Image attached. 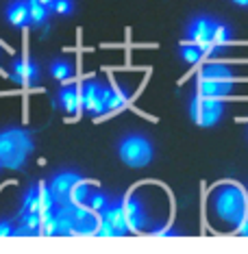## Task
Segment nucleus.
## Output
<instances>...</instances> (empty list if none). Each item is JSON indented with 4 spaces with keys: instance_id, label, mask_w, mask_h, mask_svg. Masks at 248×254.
<instances>
[{
    "instance_id": "f257e3e1",
    "label": "nucleus",
    "mask_w": 248,
    "mask_h": 254,
    "mask_svg": "<svg viewBox=\"0 0 248 254\" xmlns=\"http://www.w3.org/2000/svg\"><path fill=\"white\" fill-rule=\"evenodd\" d=\"M189 42L196 44L205 55L213 50H222L231 42V28L220 20L211 18H196L187 28Z\"/></svg>"
},
{
    "instance_id": "f03ea898",
    "label": "nucleus",
    "mask_w": 248,
    "mask_h": 254,
    "mask_svg": "<svg viewBox=\"0 0 248 254\" xmlns=\"http://www.w3.org/2000/svg\"><path fill=\"white\" fill-rule=\"evenodd\" d=\"M235 85H238V76L224 63H209L200 70L198 78H196V91L200 96H229L235 89Z\"/></svg>"
},
{
    "instance_id": "7ed1b4c3",
    "label": "nucleus",
    "mask_w": 248,
    "mask_h": 254,
    "mask_svg": "<svg viewBox=\"0 0 248 254\" xmlns=\"http://www.w3.org/2000/svg\"><path fill=\"white\" fill-rule=\"evenodd\" d=\"M213 211L222 222L238 226L248 213V198L238 185H224L213 195Z\"/></svg>"
},
{
    "instance_id": "20e7f679",
    "label": "nucleus",
    "mask_w": 248,
    "mask_h": 254,
    "mask_svg": "<svg viewBox=\"0 0 248 254\" xmlns=\"http://www.w3.org/2000/svg\"><path fill=\"white\" fill-rule=\"evenodd\" d=\"M31 152V137L24 130L0 132V163L9 170H18Z\"/></svg>"
},
{
    "instance_id": "39448f33",
    "label": "nucleus",
    "mask_w": 248,
    "mask_h": 254,
    "mask_svg": "<svg viewBox=\"0 0 248 254\" xmlns=\"http://www.w3.org/2000/svg\"><path fill=\"white\" fill-rule=\"evenodd\" d=\"M120 159L131 167H144L153 159V146L146 137L142 135H129L120 143Z\"/></svg>"
},
{
    "instance_id": "423d86ee",
    "label": "nucleus",
    "mask_w": 248,
    "mask_h": 254,
    "mask_svg": "<svg viewBox=\"0 0 248 254\" xmlns=\"http://www.w3.org/2000/svg\"><path fill=\"white\" fill-rule=\"evenodd\" d=\"M192 120L198 126H213L220 122L222 113H224V102L220 98H213V96H196L192 100Z\"/></svg>"
},
{
    "instance_id": "0eeeda50",
    "label": "nucleus",
    "mask_w": 248,
    "mask_h": 254,
    "mask_svg": "<svg viewBox=\"0 0 248 254\" xmlns=\"http://www.w3.org/2000/svg\"><path fill=\"white\" fill-rule=\"evenodd\" d=\"M55 198L50 193V189L46 185H37L35 189L26 193L24 198V211L26 213H37V215H44V213L55 211Z\"/></svg>"
},
{
    "instance_id": "6e6552de",
    "label": "nucleus",
    "mask_w": 248,
    "mask_h": 254,
    "mask_svg": "<svg viewBox=\"0 0 248 254\" xmlns=\"http://www.w3.org/2000/svg\"><path fill=\"white\" fill-rule=\"evenodd\" d=\"M79 174H74V172H63V174H57L53 178V183H50V193H53V198L57 204H68V195H70L74 183L79 181Z\"/></svg>"
},
{
    "instance_id": "1a4fd4ad",
    "label": "nucleus",
    "mask_w": 248,
    "mask_h": 254,
    "mask_svg": "<svg viewBox=\"0 0 248 254\" xmlns=\"http://www.w3.org/2000/svg\"><path fill=\"white\" fill-rule=\"evenodd\" d=\"M107 89L109 87H102L98 83H89L83 91V107L87 109L89 113H105V100H107Z\"/></svg>"
},
{
    "instance_id": "9d476101",
    "label": "nucleus",
    "mask_w": 248,
    "mask_h": 254,
    "mask_svg": "<svg viewBox=\"0 0 248 254\" xmlns=\"http://www.w3.org/2000/svg\"><path fill=\"white\" fill-rule=\"evenodd\" d=\"M120 206H122L124 219H126V224H129V230H142L144 224H146V211H144V206L140 202L135 198H129Z\"/></svg>"
},
{
    "instance_id": "9b49d317",
    "label": "nucleus",
    "mask_w": 248,
    "mask_h": 254,
    "mask_svg": "<svg viewBox=\"0 0 248 254\" xmlns=\"http://www.w3.org/2000/svg\"><path fill=\"white\" fill-rule=\"evenodd\" d=\"M105 222L109 224V226L113 228V233L115 237H122L129 233V224H126V219H124V213H122V206L120 204H109L102 213H98Z\"/></svg>"
},
{
    "instance_id": "f8f14e48",
    "label": "nucleus",
    "mask_w": 248,
    "mask_h": 254,
    "mask_svg": "<svg viewBox=\"0 0 248 254\" xmlns=\"http://www.w3.org/2000/svg\"><path fill=\"white\" fill-rule=\"evenodd\" d=\"M11 78L20 85H33L37 80V65L31 61H13Z\"/></svg>"
},
{
    "instance_id": "ddd939ff",
    "label": "nucleus",
    "mask_w": 248,
    "mask_h": 254,
    "mask_svg": "<svg viewBox=\"0 0 248 254\" xmlns=\"http://www.w3.org/2000/svg\"><path fill=\"white\" fill-rule=\"evenodd\" d=\"M7 20L13 26H26L31 24V15H28V0H15L7 9Z\"/></svg>"
},
{
    "instance_id": "4468645a",
    "label": "nucleus",
    "mask_w": 248,
    "mask_h": 254,
    "mask_svg": "<svg viewBox=\"0 0 248 254\" xmlns=\"http://www.w3.org/2000/svg\"><path fill=\"white\" fill-rule=\"evenodd\" d=\"M39 224H42V217H39L37 213H26L24 211V217H22L20 226L15 228V235H22V237L39 235Z\"/></svg>"
},
{
    "instance_id": "2eb2a0df",
    "label": "nucleus",
    "mask_w": 248,
    "mask_h": 254,
    "mask_svg": "<svg viewBox=\"0 0 248 254\" xmlns=\"http://www.w3.org/2000/svg\"><path fill=\"white\" fill-rule=\"evenodd\" d=\"M59 100H61V107L66 109L68 113H77L79 109L83 107V96H81L77 89H72V87L70 89H63Z\"/></svg>"
},
{
    "instance_id": "dca6fc26",
    "label": "nucleus",
    "mask_w": 248,
    "mask_h": 254,
    "mask_svg": "<svg viewBox=\"0 0 248 254\" xmlns=\"http://www.w3.org/2000/svg\"><path fill=\"white\" fill-rule=\"evenodd\" d=\"M89 185L83 181V178H79L77 183H74L70 195H68V204H85L89 198Z\"/></svg>"
},
{
    "instance_id": "f3484780",
    "label": "nucleus",
    "mask_w": 248,
    "mask_h": 254,
    "mask_svg": "<svg viewBox=\"0 0 248 254\" xmlns=\"http://www.w3.org/2000/svg\"><path fill=\"white\" fill-rule=\"evenodd\" d=\"M126 102H129V96L124 91L115 89V87H109L107 89V100H105V111H118L122 109Z\"/></svg>"
},
{
    "instance_id": "a211bd4d",
    "label": "nucleus",
    "mask_w": 248,
    "mask_h": 254,
    "mask_svg": "<svg viewBox=\"0 0 248 254\" xmlns=\"http://www.w3.org/2000/svg\"><path fill=\"white\" fill-rule=\"evenodd\" d=\"M48 11L44 4H39L37 0H28V15H31V24L35 26H42L46 24V20H48Z\"/></svg>"
},
{
    "instance_id": "6ab92c4d",
    "label": "nucleus",
    "mask_w": 248,
    "mask_h": 254,
    "mask_svg": "<svg viewBox=\"0 0 248 254\" xmlns=\"http://www.w3.org/2000/svg\"><path fill=\"white\" fill-rule=\"evenodd\" d=\"M181 57H183V61H187V63H198L205 57V53L196 44L189 42L185 46H181Z\"/></svg>"
},
{
    "instance_id": "aec40b11",
    "label": "nucleus",
    "mask_w": 248,
    "mask_h": 254,
    "mask_svg": "<svg viewBox=\"0 0 248 254\" xmlns=\"http://www.w3.org/2000/svg\"><path fill=\"white\" fill-rule=\"evenodd\" d=\"M85 204H87L89 209H94L96 213H102L109 204H111V202H109V198H107L105 193L94 191V193H89V198H87V202H85Z\"/></svg>"
},
{
    "instance_id": "412c9836",
    "label": "nucleus",
    "mask_w": 248,
    "mask_h": 254,
    "mask_svg": "<svg viewBox=\"0 0 248 254\" xmlns=\"http://www.w3.org/2000/svg\"><path fill=\"white\" fill-rule=\"evenodd\" d=\"M53 76L59 78V80H68V78L72 76V67L68 65L66 61H57L55 65H53Z\"/></svg>"
},
{
    "instance_id": "4be33fe9",
    "label": "nucleus",
    "mask_w": 248,
    "mask_h": 254,
    "mask_svg": "<svg viewBox=\"0 0 248 254\" xmlns=\"http://www.w3.org/2000/svg\"><path fill=\"white\" fill-rule=\"evenodd\" d=\"M53 9L57 11V13H61V15H68V13H72V2L70 0H57Z\"/></svg>"
},
{
    "instance_id": "5701e85b",
    "label": "nucleus",
    "mask_w": 248,
    "mask_h": 254,
    "mask_svg": "<svg viewBox=\"0 0 248 254\" xmlns=\"http://www.w3.org/2000/svg\"><path fill=\"white\" fill-rule=\"evenodd\" d=\"M15 233V228H11L7 222H0V239H2V237H11Z\"/></svg>"
},
{
    "instance_id": "b1692460",
    "label": "nucleus",
    "mask_w": 248,
    "mask_h": 254,
    "mask_svg": "<svg viewBox=\"0 0 248 254\" xmlns=\"http://www.w3.org/2000/svg\"><path fill=\"white\" fill-rule=\"evenodd\" d=\"M240 235L248 237V213H246V217L242 219V224H240Z\"/></svg>"
},
{
    "instance_id": "393cba45",
    "label": "nucleus",
    "mask_w": 248,
    "mask_h": 254,
    "mask_svg": "<svg viewBox=\"0 0 248 254\" xmlns=\"http://www.w3.org/2000/svg\"><path fill=\"white\" fill-rule=\"evenodd\" d=\"M37 2H39V4H44V7H46V9H53V7H55V2H57V0H37Z\"/></svg>"
},
{
    "instance_id": "a878e982",
    "label": "nucleus",
    "mask_w": 248,
    "mask_h": 254,
    "mask_svg": "<svg viewBox=\"0 0 248 254\" xmlns=\"http://www.w3.org/2000/svg\"><path fill=\"white\" fill-rule=\"evenodd\" d=\"M235 4H240V7H248V0H233Z\"/></svg>"
},
{
    "instance_id": "bb28decb",
    "label": "nucleus",
    "mask_w": 248,
    "mask_h": 254,
    "mask_svg": "<svg viewBox=\"0 0 248 254\" xmlns=\"http://www.w3.org/2000/svg\"><path fill=\"white\" fill-rule=\"evenodd\" d=\"M0 167H2V163H0Z\"/></svg>"
}]
</instances>
